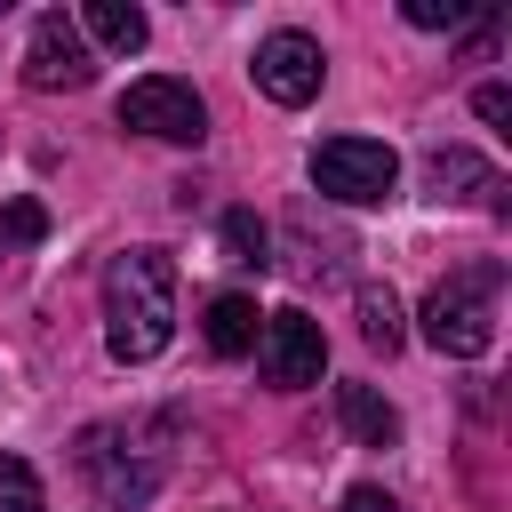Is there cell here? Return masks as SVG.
Wrapping results in <instances>:
<instances>
[{"label":"cell","instance_id":"obj_1","mask_svg":"<svg viewBox=\"0 0 512 512\" xmlns=\"http://www.w3.org/2000/svg\"><path fill=\"white\" fill-rule=\"evenodd\" d=\"M176 336V264L160 248H120L104 264V344L120 368L160 360Z\"/></svg>","mask_w":512,"mask_h":512},{"label":"cell","instance_id":"obj_2","mask_svg":"<svg viewBox=\"0 0 512 512\" xmlns=\"http://www.w3.org/2000/svg\"><path fill=\"white\" fill-rule=\"evenodd\" d=\"M496 304H504V264L480 256V264H456L432 296H424V344L448 352V360H480L496 344Z\"/></svg>","mask_w":512,"mask_h":512},{"label":"cell","instance_id":"obj_3","mask_svg":"<svg viewBox=\"0 0 512 512\" xmlns=\"http://www.w3.org/2000/svg\"><path fill=\"white\" fill-rule=\"evenodd\" d=\"M312 184H320L328 200H344V208H376V200H392V184H400V152L376 144V136H328V144L312 152Z\"/></svg>","mask_w":512,"mask_h":512},{"label":"cell","instance_id":"obj_4","mask_svg":"<svg viewBox=\"0 0 512 512\" xmlns=\"http://www.w3.org/2000/svg\"><path fill=\"white\" fill-rule=\"evenodd\" d=\"M80 472H88V488H96V504L104 512H136L152 488H160V456H136L112 424H96V432H80Z\"/></svg>","mask_w":512,"mask_h":512},{"label":"cell","instance_id":"obj_5","mask_svg":"<svg viewBox=\"0 0 512 512\" xmlns=\"http://www.w3.org/2000/svg\"><path fill=\"white\" fill-rule=\"evenodd\" d=\"M120 128L160 136V144H200V136H208V104H200V88H192V80L152 72V80H136V88L120 96Z\"/></svg>","mask_w":512,"mask_h":512},{"label":"cell","instance_id":"obj_6","mask_svg":"<svg viewBox=\"0 0 512 512\" xmlns=\"http://www.w3.org/2000/svg\"><path fill=\"white\" fill-rule=\"evenodd\" d=\"M256 368H264V384H280V392H304V384H320V368H328V336H320V320L312 312H264V328H256Z\"/></svg>","mask_w":512,"mask_h":512},{"label":"cell","instance_id":"obj_7","mask_svg":"<svg viewBox=\"0 0 512 512\" xmlns=\"http://www.w3.org/2000/svg\"><path fill=\"white\" fill-rule=\"evenodd\" d=\"M88 80H96V56H88L80 24H72L64 8H48V16L32 24V40H24V88L56 96V88H88Z\"/></svg>","mask_w":512,"mask_h":512},{"label":"cell","instance_id":"obj_8","mask_svg":"<svg viewBox=\"0 0 512 512\" xmlns=\"http://www.w3.org/2000/svg\"><path fill=\"white\" fill-rule=\"evenodd\" d=\"M256 88L272 96V104H312L320 96V80H328V56H320V40L312 32H272V40H256Z\"/></svg>","mask_w":512,"mask_h":512},{"label":"cell","instance_id":"obj_9","mask_svg":"<svg viewBox=\"0 0 512 512\" xmlns=\"http://www.w3.org/2000/svg\"><path fill=\"white\" fill-rule=\"evenodd\" d=\"M424 184H432V200H480V208H512L504 200V176H496V160H480V152H464V144H448V152H432L424 160Z\"/></svg>","mask_w":512,"mask_h":512},{"label":"cell","instance_id":"obj_10","mask_svg":"<svg viewBox=\"0 0 512 512\" xmlns=\"http://www.w3.org/2000/svg\"><path fill=\"white\" fill-rule=\"evenodd\" d=\"M72 24H80V40H96V48H112V56H136V48L152 40V24H144L136 0H88Z\"/></svg>","mask_w":512,"mask_h":512},{"label":"cell","instance_id":"obj_11","mask_svg":"<svg viewBox=\"0 0 512 512\" xmlns=\"http://www.w3.org/2000/svg\"><path fill=\"white\" fill-rule=\"evenodd\" d=\"M256 328H264V312L248 304V296H208V320H200V336H208V352L216 360H240V352H256Z\"/></svg>","mask_w":512,"mask_h":512},{"label":"cell","instance_id":"obj_12","mask_svg":"<svg viewBox=\"0 0 512 512\" xmlns=\"http://www.w3.org/2000/svg\"><path fill=\"white\" fill-rule=\"evenodd\" d=\"M336 408H344V432L360 448H392L400 440V408L376 392V384H336Z\"/></svg>","mask_w":512,"mask_h":512},{"label":"cell","instance_id":"obj_13","mask_svg":"<svg viewBox=\"0 0 512 512\" xmlns=\"http://www.w3.org/2000/svg\"><path fill=\"white\" fill-rule=\"evenodd\" d=\"M216 232H224V256H232L240 272H264V264H272V256H264V248H272V232H264V216H256V208H224V224H216Z\"/></svg>","mask_w":512,"mask_h":512},{"label":"cell","instance_id":"obj_14","mask_svg":"<svg viewBox=\"0 0 512 512\" xmlns=\"http://www.w3.org/2000/svg\"><path fill=\"white\" fill-rule=\"evenodd\" d=\"M360 336H368L376 352H400L408 328H400V296H392V288H360Z\"/></svg>","mask_w":512,"mask_h":512},{"label":"cell","instance_id":"obj_15","mask_svg":"<svg viewBox=\"0 0 512 512\" xmlns=\"http://www.w3.org/2000/svg\"><path fill=\"white\" fill-rule=\"evenodd\" d=\"M400 16H408L416 32H464V24H480L488 8H480V0H408Z\"/></svg>","mask_w":512,"mask_h":512},{"label":"cell","instance_id":"obj_16","mask_svg":"<svg viewBox=\"0 0 512 512\" xmlns=\"http://www.w3.org/2000/svg\"><path fill=\"white\" fill-rule=\"evenodd\" d=\"M0 512H40V472L24 456H0Z\"/></svg>","mask_w":512,"mask_h":512},{"label":"cell","instance_id":"obj_17","mask_svg":"<svg viewBox=\"0 0 512 512\" xmlns=\"http://www.w3.org/2000/svg\"><path fill=\"white\" fill-rule=\"evenodd\" d=\"M472 112L504 128V120H512V88H504V80H488V88H472Z\"/></svg>","mask_w":512,"mask_h":512},{"label":"cell","instance_id":"obj_18","mask_svg":"<svg viewBox=\"0 0 512 512\" xmlns=\"http://www.w3.org/2000/svg\"><path fill=\"white\" fill-rule=\"evenodd\" d=\"M40 232H48V216H40L32 200H16V208H8V240H40Z\"/></svg>","mask_w":512,"mask_h":512},{"label":"cell","instance_id":"obj_19","mask_svg":"<svg viewBox=\"0 0 512 512\" xmlns=\"http://www.w3.org/2000/svg\"><path fill=\"white\" fill-rule=\"evenodd\" d=\"M344 512H400V504H392L384 488H352V496H344Z\"/></svg>","mask_w":512,"mask_h":512}]
</instances>
